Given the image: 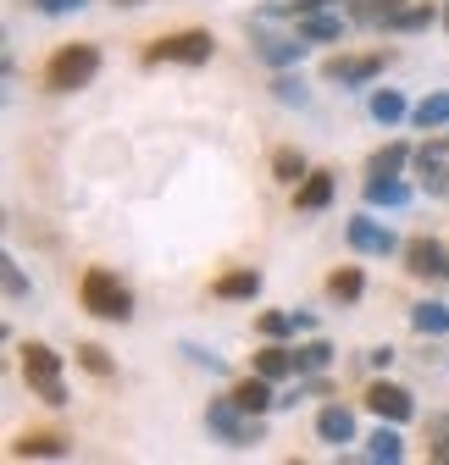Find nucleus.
<instances>
[{
	"mask_svg": "<svg viewBox=\"0 0 449 465\" xmlns=\"http://www.w3.org/2000/svg\"><path fill=\"white\" fill-rule=\"evenodd\" d=\"M95 73H100V50H95V45H62V50L50 55V67H45V89L73 94V89H84Z\"/></svg>",
	"mask_w": 449,
	"mask_h": 465,
	"instance_id": "nucleus-2",
	"label": "nucleus"
},
{
	"mask_svg": "<svg viewBox=\"0 0 449 465\" xmlns=\"http://www.w3.org/2000/svg\"><path fill=\"white\" fill-rule=\"evenodd\" d=\"M366 454H372V460H388V465H394V460H405V438H400L394 427H377V432L366 438Z\"/></svg>",
	"mask_w": 449,
	"mask_h": 465,
	"instance_id": "nucleus-17",
	"label": "nucleus"
},
{
	"mask_svg": "<svg viewBox=\"0 0 449 465\" xmlns=\"http://www.w3.org/2000/svg\"><path fill=\"white\" fill-rule=\"evenodd\" d=\"M322 6H333V0H294L289 12H300V17H305V12H322Z\"/></svg>",
	"mask_w": 449,
	"mask_h": 465,
	"instance_id": "nucleus-36",
	"label": "nucleus"
},
{
	"mask_svg": "<svg viewBox=\"0 0 449 465\" xmlns=\"http://www.w3.org/2000/svg\"><path fill=\"white\" fill-rule=\"evenodd\" d=\"M333 200V172H305V183L294 189V205L300 211H322Z\"/></svg>",
	"mask_w": 449,
	"mask_h": 465,
	"instance_id": "nucleus-15",
	"label": "nucleus"
},
{
	"mask_svg": "<svg viewBox=\"0 0 449 465\" xmlns=\"http://www.w3.org/2000/svg\"><path fill=\"white\" fill-rule=\"evenodd\" d=\"M255 371L272 377V382H277V377H294V371H300V355H294V349H284V343H266L261 355H255Z\"/></svg>",
	"mask_w": 449,
	"mask_h": 465,
	"instance_id": "nucleus-14",
	"label": "nucleus"
},
{
	"mask_svg": "<svg viewBox=\"0 0 449 465\" xmlns=\"http://www.w3.org/2000/svg\"><path fill=\"white\" fill-rule=\"evenodd\" d=\"M327 361H333V349H327V343H322V338H316V343H305V349H300V371H322V366H327Z\"/></svg>",
	"mask_w": 449,
	"mask_h": 465,
	"instance_id": "nucleus-31",
	"label": "nucleus"
},
{
	"mask_svg": "<svg viewBox=\"0 0 449 465\" xmlns=\"http://www.w3.org/2000/svg\"><path fill=\"white\" fill-rule=\"evenodd\" d=\"M444 23H449V17H444Z\"/></svg>",
	"mask_w": 449,
	"mask_h": 465,
	"instance_id": "nucleus-39",
	"label": "nucleus"
},
{
	"mask_svg": "<svg viewBox=\"0 0 449 465\" xmlns=\"http://www.w3.org/2000/svg\"><path fill=\"white\" fill-rule=\"evenodd\" d=\"M433 150H438V155H449V139H438V144H433Z\"/></svg>",
	"mask_w": 449,
	"mask_h": 465,
	"instance_id": "nucleus-37",
	"label": "nucleus"
},
{
	"mask_svg": "<svg viewBox=\"0 0 449 465\" xmlns=\"http://www.w3.org/2000/svg\"><path fill=\"white\" fill-rule=\"evenodd\" d=\"M411 116H416V128H444L449 123V94H427Z\"/></svg>",
	"mask_w": 449,
	"mask_h": 465,
	"instance_id": "nucleus-22",
	"label": "nucleus"
},
{
	"mask_svg": "<svg viewBox=\"0 0 449 465\" xmlns=\"http://www.w3.org/2000/svg\"><path fill=\"white\" fill-rule=\"evenodd\" d=\"M211 50H216V39H211L205 28H184V34L155 39V45L145 50V62H150V67H161V62H178V67H205V62H211Z\"/></svg>",
	"mask_w": 449,
	"mask_h": 465,
	"instance_id": "nucleus-4",
	"label": "nucleus"
},
{
	"mask_svg": "<svg viewBox=\"0 0 449 465\" xmlns=\"http://www.w3.org/2000/svg\"><path fill=\"white\" fill-rule=\"evenodd\" d=\"M405 272L411 277H449V250L433 239H411L405 244Z\"/></svg>",
	"mask_w": 449,
	"mask_h": 465,
	"instance_id": "nucleus-8",
	"label": "nucleus"
},
{
	"mask_svg": "<svg viewBox=\"0 0 449 465\" xmlns=\"http://www.w3.org/2000/svg\"><path fill=\"white\" fill-rule=\"evenodd\" d=\"M372 116H377V123H400V116H405V100H400L394 89H377V94H372Z\"/></svg>",
	"mask_w": 449,
	"mask_h": 465,
	"instance_id": "nucleus-26",
	"label": "nucleus"
},
{
	"mask_svg": "<svg viewBox=\"0 0 449 465\" xmlns=\"http://www.w3.org/2000/svg\"><path fill=\"white\" fill-rule=\"evenodd\" d=\"M416 172L427 178V189H449V172L438 166V150H422V155H416Z\"/></svg>",
	"mask_w": 449,
	"mask_h": 465,
	"instance_id": "nucleus-28",
	"label": "nucleus"
},
{
	"mask_svg": "<svg viewBox=\"0 0 449 465\" xmlns=\"http://www.w3.org/2000/svg\"><path fill=\"white\" fill-rule=\"evenodd\" d=\"M427 460L449 465V421H427Z\"/></svg>",
	"mask_w": 449,
	"mask_h": 465,
	"instance_id": "nucleus-29",
	"label": "nucleus"
},
{
	"mask_svg": "<svg viewBox=\"0 0 449 465\" xmlns=\"http://www.w3.org/2000/svg\"><path fill=\"white\" fill-rule=\"evenodd\" d=\"M205 427H211V432H222L228 443H250V438L261 432V427H255V416L234 404V393H228V399H216V404H205Z\"/></svg>",
	"mask_w": 449,
	"mask_h": 465,
	"instance_id": "nucleus-5",
	"label": "nucleus"
},
{
	"mask_svg": "<svg viewBox=\"0 0 449 465\" xmlns=\"http://www.w3.org/2000/svg\"><path fill=\"white\" fill-rule=\"evenodd\" d=\"M272 172H277V183H305V155L300 150H277Z\"/></svg>",
	"mask_w": 449,
	"mask_h": 465,
	"instance_id": "nucleus-23",
	"label": "nucleus"
},
{
	"mask_svg": "<svg viewBox=\"0 0 449 465\" xmlns=\"http://www.w3.org/2000/svg\"><path fill=\"white\" fill-rule=\"evenodd\" d=\"M405 6L400 0H355V17L361 23H383V28H394V17H400Z\"/></svg>",
	"mask_w": 449,
	"mask_h": 465,
	"instance_id": "nucleus-20",
	"label": "nucleus"
},
{
	"mask_svg": "<svg viewBox=\"0 0 449 465\" xmlns=\"http://www.w3.org/2000/svg\"><path fill=\"white\" fill-rule=\"evenodd\" d=\"M427 23H433V6H405V12L394 17L400 34H416V28H427Z\"/></svg>",
	"mask_w": 449,
	"mask_h": 465,
	"instance_id": "nucleus-32",
	"label": "nucleus"
},
{
	"mask_svg": "<svg viewBox=\"0 0 449 465\" xmlns=\"http://www.w3.org/2000/svg\"><path fill=\"white\" fill-rule=\"evenodd\" d=\"M294 322L300 316H289V311H266L255 327H261V338H284V332H294Z\"/></svg>",
	"mask_w": 449,
	"mask_h": 465,
	"instance_id": "nucleus-30",
	"label": "nucleus"
},
{
	"mask_svg": "<svg viewBox=\"0 0 449 465\" xmlns=\"http://www.w3.org/2000/svg\"><path fill=\"white\" fill-rule=\"evenodd\" d=\"M211 294H216V300H255V294H261V272H250V266L222 272V277L211 282Z\"/></svg>",
	"mask_w": 449,
	"mask_h": 465,
	"instance_id": "nucleus-11",
	"label": "nucleus"
},
{
	"mask_svg": "<svg viewBox=\"0 0 449 465\" xmlns=\"http://www.w3.org/2000/svg\"><path fill=\"white\" fill-rule=\"evenodd\" d=\"M383 62H388L383 50H366V55H327V62H322V78H327V84H366V78L383 73Z\"/></svg>",
	"mask_w": 449,
	"mask_h": 465,
	"instance_id": "nucleus-6",
	"label": "nucleus"
},
{
	"mask_svg": "<svg viewBox=\"0 0 449 465\" xmlns=\"http://www.w3.org/2000/svg\"><path fill=\"white\" fill-rule=\"evenodd\" d=\"M78 366H84V371H95V377H111V371H117L100 343H78Z\"/></svg>",
	"mask_w": 449,
	"mask_h": 465,
	"instance_id": "nucleus-27",
	"label": "nucleus"
},
{
	"mask_svg": "<svg viewBox=\"0 0 449 465\" xmlns=\"http://www.w3.org/2000/svg\"><path fill=\"white\" fill-rule=\"evenodd\" d=\"M234 404H239V411H250V416H266L272 404H277V399H272V377H261V371L244 377V382L234 388Z\"/></svg>",
	"mask_w": 449,
	"mask_h": 465,
	"instance_id": "nucleus-12",
	"label": "nucleus"
},
{
	"mask_svg": "<svg viewBox=\"0 0 449 465\" xmlns=\"http://www.w3.org/2000/svg\"><path fill=\"white\" fill-rule=\"evenodd\" d=\"M261 55H266L272 67H289V62H300V55H305V45L300 39H272V45H261Z\"/></svg>",
	"mask_w": 449,
	"mask_h": 465,
	"instance_id": "nucleus-25",
	"label": "nucleus"
},
{
	"mask_svg": "<svg viewBox=\"0 0 449 465\" xmlns=\"http://www.w3.org/2000/svg\"><path fill=\"white\" fill-rule=\"evenodd\" d=\"M272 94L284 100V105H305V89H300L294 78H277V84H272Z\"/></svg>",
	"mask_w": 449,
	"mask_h": 465,
	"instance_id": "nucleus-34",
	"label": "nucleus"
},
{
	"mask_svg": "<svg viewBox=\"0 0 449 465\" xmlns=\"http://www.w3.org/2000/svg\"><path fill=\"white\" fill-rule=\"evenodd\" d=\"M17 355H23V377H28V388H34L45 404H67V388H62V355H55L50 343H23Z\"/></svg>",
	"mask_w": 449,
	"mask_h": 465,
	"instance_id": "nucleus-3",
	"label": "nucleus"
},
{
	"mask_svg": "<svg viewBox=\"0 0 449 465\" xmlns=\"http://www.w3.org/2000/svg\"><path fill=\"white\" fill-rule=\"evenodd\" d=\"M405 200H411V189L400 178H372L366 183V205H405Z\"/></svg>",
	"mask_w": 449,
	"mask_h": 465,
	"instance_id": "nucleus-18",
	"label": "nucleus"
},
{
	"mask_svg": "<svg viewBox=\"0 0 449 465\" xmlns=\"http://www.w3.org/2000/svg\"><path fill=\"white\" fill-rule=\"evenodd\" d=\"M361 288H366V277H361L355 266H339V272L327 277V294H333V300H361Z\"/></svg>",
	"mask_w": 449,
	"mask_h": 465,
	"instance_id": "nucleus-21",
	"label": "nucleus"
},
{
	"mask_svg": "<svg viewBox=\"0 0 449 465\" xmlns=\"http://www.w3.org/2000/svg\"><path fill=\"white\" fill-rule=\"evenodd\" d=\"M117 6H145V0H117Z\"/></svg>",
	"mask_w": 449,
	"mask_h": 465,
	"instance_id": "nucleus-38",
	"label": "nucleus"
},
{
	"mask_svg": "<svg viewBox=\"0 0 449 465\" xmlns=\"http://www.w3.org/2000/svg\"><path fill=\"white\" fill-rule=\"evenodd\" d=\"M405 161H411V150H405V144H383V150L366 161V172H372V178H394Z\"/></svg>",
	"mask_w": 449,
	"mask_h": 465,
	"instance_id": "nucleus-19",
	"label": "nucleus"
},
{
	"mask_svg": "<svg viewBox=\"0 0 449 465\" xmlns=\"http://www.w3.org/2000/svg\"><path fill=\"white\" fill-rule=\"evenodd\" d=\"M350 244L361 255H388V250H394V232H388L383 222H372V216H355L350 222Z\"/></svg>",
	"mask_w": 449,
	"mask_h": 465,
	"instance_id": "nucleus-9",
	"label": "nucleus"
},
{
	"mask_svg": "<svg viewBox=\"0 0 449 465\" xmlns=\"http://www.w3.org/2000/svg\"><path fill=\"white\" fill-rule=\"evenodd\" d=\"M316 432H322V443H350V438H355V411H344V404H327V411L316 416Z\"/></svg>",
	"mask_w": 449,
	"mask_h": 465,
	"instance_id": "nucleus-13",
	"label": "nucleus"
},
{
	"mask_svg": "<svg viewBox=\"0 0 449 465\" xmlns=\"http://www.w3.org/2000/svg\"><path fill=\"white\" fill-rule=\"evenodd\" d=\"M34 12H45V17H62V12H78L84 0H28Z\"/></svg>",
	"mask_w": 449,
	"mask_h": 465,
	"instance_id": "nucleus-35",
	"label": "nucleus"
},
{
	"mask_svg": "<svg viewBox=\"0 0 449 465\" xmlns=\"http://www.w3.org/2000/svg\"><path fill=\"white\" fill-rule=\"evenodd\" d=\"M339 34H344V23L327 12H305V23H300V39H339Z\"/></svg>",
	"mask_w": 449,
	"mask_h": 465,
	"instance_id": "nucleus-24",
	"label": "nucleus"
},
{
	"mask_svg": "<svg viewBox=\"0 0 449 465\" xmlns=\"http://www.w3.org/2000/svg\"><path fill=\"white\" fill-rule=\"evenodd\" d=\"M78 300H84V311L100 316V322H128V316H134V294L117 282V272H105V266H89V272H84Z\"/></svg>",
	"mask_w": 449,
	"mask_h": 465,
	"instance_id": "nucleus-1",
	"label": "nucleus"
},
{
	"mask_svg": "<svg viewBox=\"0 0 449 465\" xmlns=\"http://www.w3.org/2000/svg\"><path fill=\"white\" fill-rule=\"evenodd\" d=\"M366 411L383 416V421H411L416 404H411V393H405L400 382H372V388H366Z\"/></svg>",
	"mask_w": 449,
	"mask_h": 465,
	"instance_id": "nucleus-7",
	"label": "nucleus"
},
{
	"mask_svg": "<svg viewBox=\"0 0 449 465\" xmlns=\"http://www.w3.org/2000/svg\"><path fill=\"white\" fill-rule=\"evenodd\" d=\"M67 449H73V443H67L62 432H23V438L12 443L17 460H62Z\"/></svg>",
	"mask_w": 449,
	"mask_h": 465,
	"instance_id": "nucleus-10",
	"label": "nucleus"
},
{
	"mask_svg": "<svg viewBox=\"0 0 449 465\" xmlns=\"http://www.w3.org/2000/svg\"><path fill=\"white\" fill-rule=\"evenodd\" d=\"M411 327H416L422 338H444V332H449V305H438V300L416 305V311H411Z\"/></svg>",
	"mask_w": 449,
	"mask_h": 465,
	"instance_id": "nucleus-16",
	"label": "nucleus"
},
{
	"mask_svg": "<svg viewBox=\"0 0 449 465\" xmlns=\"http://www.w3.org/2000/svg\"><path fill=\"white\" fill-rule=\"evenodd\" d=\"M0 266H6V300H23V294H28V282H23V272H17V261L6 255V261H0Z\"/></svg>",
	"mask_w": 449,
	"mask_h": 465,
	"instance_id": "nucleus-33",
	"label": "nucleus"
}]
</instances>
